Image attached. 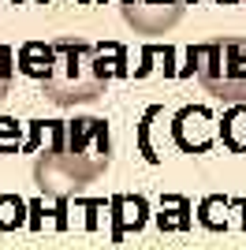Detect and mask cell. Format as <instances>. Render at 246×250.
<instances>
[{
  "mask_svg": "<svg viewBox=\"0 0 246 250\" xmlns=\"http://www.w3.org/2000/svg\"><path fill=\"white\" fill-rule=\"evenodd\" d=\"M30 149L45 142V149L34 161V183L41 194L63 202L86 183L101 179L112 161V135L108 124L97 116L79 120H34Z\"/></svg>",
  "mask_w": 246,
  "mask_h": 250,
  "instance_id": "obj_1",
  "label": "cell"
},
{
  "mask_svg": "<svg viewBox=\"0 0 246 250\" xmlns=\"http://www.w3.org/2000/svg\"><path fill=\"white\" fill-rule=\"evenodd\" d=\"M41 90L52 104H63V108L97 101L108 90V75L101 71L97 45L82 42V38H56L52 42V67L41 79Z\"/></svg>",
  "mask_w": 246,
  "mask_h": 250,
  "instance_id": "obj_2",
  "label": "cell"
},
{
  "mask_svg": "<svg viewBox=\"0 0 246 250\" xmlns=\"http://www.w3.org/2000/svg\"><path fill=\"white\" fill-rule=\"evenodd\" d=\"M190 63H198V79L213 97L224 104H246V34L190 49Z\"/></svg>",
  "mask_w": 246,
  "mask_h": 250,
  "instance_id": "obj_3",
  "label": "cell"
},
{
  "mask_svg": "<svg viewBox=\"0 0 246 250\" xmlns=\"http://www.w3.org/2000/svg\"><path fill=\"white\" fill-rule=\"evenodd\" d=\"M186 0H120L123 19L138 34H168L183 19Z\"/></svg>",
  "mask_w": 246,
  "mask_h": 250,
  "instance_id": "obj_4",
  "label": "cell"
},
{
  "mask_svg": "<svg viewBox=\"0 0 246 250\" xmlns=\"http://www.w3.org/2000/svg\"><path fill=\"white\" fill-rule=\"evenodd\" d=\"M172 138H175V146L183 149V153H205V149L213 146V138H216L209 108H202V104L179 108V112L172 116Z\"/></svg>",
  "mask_w": 246,
  "mask_h": 250,
  "instance_id": "obj_5",
  "label": "cell"
},
{
  "mask_svg": "<svg viewBox=\"0 0 246 250\" xmlns=\"http://www.w3.org/2000/svg\"><path fill=\"white\" fill-rule=\"evenodd\" d=\"M145 213H149V206H145V198H138V194H116L112 202H108V220H112V243H120L127 231H138L145 228Z\"/></svg>",
  "mask_w": 246,
  "mask_h": 250,
  "instance_id": "obj_6",
  "label": "cell"
},
{
  "mask_svg": "<svg viewBox=\"0 0 246 250\" xmlns=\"http://www.w3.org/2000/svg\"><path fill=\"white\" fill-rule=\"evenodd\" d=\"M49 67H52V45H45V42H26L19 49V71L22 75H30V79H45L49 75Z\"/></svg>",
  "mask_w": 246,
  "mask_h": 250,
  "instance_id": "obj_7",
  "label": "cell"
},
{
  "mask_svg": "<svg viewBox=\"0 0 246 250\" xmlns=\"http://www.w3.org/2000/svg\"><path fill=\"white\" fill-rule=\"evenodd\" d=\"M220 138H224L227 149L246 153V104H235V108L224 116V124H220Z\"/></svg>",
  "mask_w": 246,
  "mask_h": 250,
  "instance_id": "obj_8",
  "label": "cell"
},
{
  "mask_svg": "<svg viewBox=\"0 0 246 250\" xmlns=\"http://www.w3.org/2000/svg\"><path fill=\"white\" fill-rule=\"evenodd\" d=\"M157 224H161V228H190V202L179 198V194H168V198L161 202Z\"/></svg>",
  "mask_w": 246,
  "mask_h": 250,
  "instance_id": "obj_9",
  "label": "cell"
},
{
  "mask_svg": "<svg viewBox=\"0 0 246 250\" xmlns=\"http://www.w3.org/2000/svg\"><path fill=\"white\" fill-rule=\"evenodd\" d=\"M157 116H161V108H145L142 116V124H138V153L149 161V165H161V149L153 146V124H157Z\"/></svg>",
  "mask_w": 246,
  "mask_h": 250,
  "instance_id": "obj_10",
  "label": "cell"
},
{
  "mask_svg": "<svg viewBox=\"0 0 246 250\" xmlns=\"http://www.w3.org/2000/svg\"><path fill=\"white\" fill-rule=\"evenodd\" d=\"M26 213H30V206L22 198L0 194V231H11V228H19V224H26Z\"/></svg>",
  "mask_w": 246,
  "mask_h": 250,
  "instance_id": "obj_11",
  "label": "cell"
},
{
  "mask_svg": "<svg viewBox=\"0 0 246 250\" xmlns=\"http://www.w3.org/2000/svg\"><path fill=\"white\" fill-rule=\"evenodd\" d=\"M97 56H101V71L112 79V75H127V67H123V56L127 52L120 49V45H97Z\"/></svg>",
  "mask_w": 246,
  "mask_h": 250,
  "instance_id": "obj_12",
  "label": "cell"
},
{
  "mask_svg": "<svg viewBox=\"0 0 246 250\" xmlns=\"http://www.w3.org/2000/svg\"><path fill=\"white\" fill-rule=\"evenodd\" d=\"M11 83H15V52H11L4 42H0V101L8 97Z\"/></svg>",
  "mask_w": 246,
  "mask_h": 250,
  "instance_id": "obj_13",
  "label": "cell"
},
{
  "mask_svg": "<svg viewBox=\"0 0 246 250\" xmlns=\"http://www.w3.org/2000/svg\"><path fill=\"white\" fill-rule=\"evenodd\" d=\"M19 142H22L19 124H15V120H8V116H0V153H15V149H19Z\"/></svg>",
  "mask_w": 246,
  "mask_h": 250,
  "instance_id": "obj_14",
  "label": "cell"
},
{
  "mask_svg": "<svg viewBox=\"0 0 246 250\" xmlns=\"http://www.w3.org/2000/svg\"><path fill=\"white\" fill-rule=\"evenodd\" d=\"M15 4H22V0H15Z\"/></svg>",
  "mask_w": 246,
  "mask_h": 250,
  "instance_id": "obj_15",
  "label": "cell"
},
{
  "mask_svg": "<svg viewBox=\"0 0 246 250\" xmlns=\"http://www.w3.org/2000/svg\"><path fill=\"white\" fill-rule=\"evenodd\" d=\"M243 4H246V0H243Z\"/></svg>",
  "mask_w": 246,
  "mask_h": 250,
  "instance_id": "obj_16",
  "label": "cell"
}]
</instances>
